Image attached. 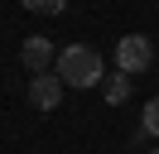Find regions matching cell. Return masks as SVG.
I'll list each match as a JSON object with an SVG mask.
<instances>
[{"label":"cell","mask_w":159,"mask_h":154,"mask_svg":"<svg viewBox=\"0 0 159 154\" xmlns=\"http://www.w3.org/2000/svg\"><path fill=\"white\" fill-rule=\"evenodd\" d=\"M53 72L63 77V87H101V77H106V67H101V53L87 43H68L58 53V63H53Z\"/></svg>","instance_id":"obj_1"},{"label":"cell","mask_w":159,"mask_h":154,"mask_svg":"<svg viewBox=\"0 0 159 154\" xmlns=\"http://www.w3.org/2000/svg\"><path fill=\"white\" fill-rule=\"evenodd\" d=\"M116 63H120V72H145L149 63H154V43H149L145 34H125V38H116Z\"/></svg>","instance_id":"obj_2"},{"label":"cell","mask_w":159,"mask_h":154,"mask_svg":"<svg viewBox=\"0 0 159 154\" xmlns=\"http://www.w3.org/2000/svg\"><path fill=\"white\" fill-rule=\"evenodd\" d=\"M20 63H24V72L29 77H39V72H53V38H43V34H29L24 38V48H20Z\"/></svg>","instance_id":"obj_3"},{"label":"cell","mask_w":159,"mask_h":154,"mask_svg":"<svg viewBox=\"0 0 159 154\" xmlns=\"http://www.w3.org/2000/svg\"><path fill=\"white\" fill-rule=\"evenodd\" d=\"M63 77L58 72H39V77H29V106L34 111H58V101H63Z\"/></svg>","instance_id":"obj_4"},{"label":"cell","mask_w":159,"mask_h":154,"mask_svg":"<svg viewBox=\"0 0 159 154\" xmlns=\"http://www.w3.org/2000/svg\"><path fill=\"white\" fill-rule=\"evenodd\" d=\"M101 96H106L111 106H120L130 96V72H106V77H101Z\"/></svg>","instance_id":"obj_5"},{"label":"cell","mask_w":159,"mask_h":154,"mask_svg":"<svg viewBox=\"0 0 159 154\" xmlns=\"http://www.w3.org/2000/svg\"><path fill=\"white\" fill-rule=\"evenodd\" d=\"M24 10H34V15H58L63 0H24Z\"/></svg>","instance_id":"obj_6"},{"label":"cell","mask_w":159,"mask_h":154,"mask_svg":"<svg viewBox=\"0 0 159 154\" xmlns=\"http://www.w3.org/2000/svg\"><path fill=\"white\" fill-rule=\"evenodd\" d=\"M140 125H145L149 135H159V96H154V101L145 106V120H140Z\"/></svg>","instance_id":"obj_7"},{"label":"cell","mask_w":159,"mask_h":154,"mask_svg":"<svg viewBox=\"0 0 159 154\" xmlns=\"http://www.w3.org/2000/svg\"><path fill=\"white\" fill-rule=\"evenodd\" d=\"M154 154H159V149H154Z\"/></svg>","instance_id":"obj_8"}]
</instances>
